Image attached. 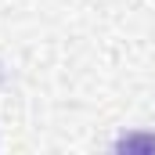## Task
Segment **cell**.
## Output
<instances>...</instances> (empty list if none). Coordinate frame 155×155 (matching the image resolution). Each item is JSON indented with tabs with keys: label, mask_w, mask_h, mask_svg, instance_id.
<instances>
[{
	"label": "cell",
	"mask_w": 155,
	"mask_h": 155,
	"mask_svg": "<svg viewBox=\"0 0 155 155\" xmlns=\"http://www.w3.org/2000/svg\"><path fill=\"white\" fill-rule=\"evenodd\" d=\"M116 152H155V134H126L116 141Z\"/></svg>",
	"instance_id": "cell-1"
}]
</instances>
